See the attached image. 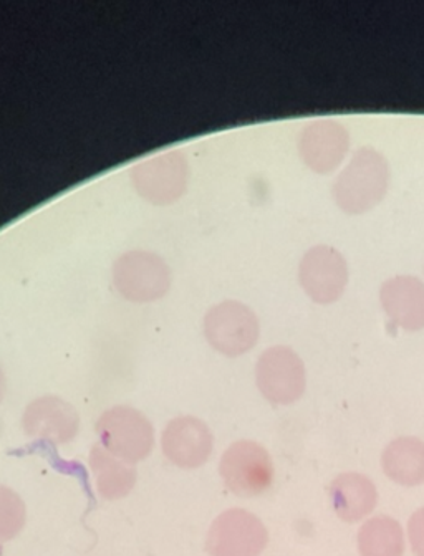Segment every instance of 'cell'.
I'll return each instance as SVG.
<instances>
[{
  "label": "cell",
  "instance_id": "11",
  "mask_svg": "<svg viewBox=\"0 0 424 556\" xmlns=\"http://www.w3.org/2000/svg\"><path fill=\"white\" fill-rule=\"evenodd\" d=\"M161 445L164 456L174 466L196 469L211 457L212 434L201 419L191 416L178 417L164 429Z\"/></svg>",
  "mask_w": 424,
  "mask_h": 556
},
{
  "label": "cell",
  "instance_id": "14",
  "mask_svg": "<svg viewBox=\"0 0 424 556\" xmlns=\"http://www.w3.org/2000/svg\"><path fill=\"white\" fill-rule=\"evenodd\" d=\"M331 501L338 518L348 523H356L375 510L378 504V492L369 477L363 473L347 472L332 482Z\"/></svg>",
  "mask_w": 424,
  "mask_h": 556
},
{
  "label": "cell",
  "instance_id": "18",
  "mask_svg": "<svg viewBox=\"0 0 424 556\" xmlns=\"http://www.w3.org/2000/svg\"><path fill=\"white\" fill-rule=\"evenodd\" d=\"M25 504L21 495L0 485V542L15 539L25 526Z\"/></svg>",
  "mask_w": 424,
  "mask_h": 556
},
{
  "label": "cell",
  "instance_id": "19",
  "mask_svg": "<svg viewBox=\"0 0 424 556\" xmlns=\"http://www.w3.org/2000/svg\"><path fill=\"white\" fill-rule=\"evenodd\" d=\"M408 536H410L414 555L424 556V507L411 515Z\"/></svg>",
  "mask_w": 424,
  "mask_h": 556
},
{
  "label": "cell",
  "instance_id": "16",
  "mask_svg": "<svg viewBox=\"0 0 424 556\" xmlns=\"http://www.w3.org/2000/svg\"><path fill=\"white\" fill-rule=\"evenodd\" d=\"M90 467L97 480L98 494L107 501H119L133 491L136 483L135 466L113 456L107 448L100 445L91 448Z\"/></svg>",
  "mask_w": 424,
  "mask_h": 556
},
{
  "label": "cell",
  "instance_id": "6",
  "mask_svg": "<svg viewBox=\"0 0 424 556\" xmlns=\"http://www.w3.org/2000/svg\"><path fill=\"white\" fill-rule=\"evenodd\" d=\"M259 330L255 313L239 302L221 303L205 315L204 334L209 344L233 358L255 346Z\"/></svg>",
  "mask_w": 424,
  "mask_h": 556
},
{
  "label": "cell",
  "instance_id": "7",
  "mask_svg": "<svg viewBox=\"0 0 424 556\" xmlns=\"http://www.w3.org/2000/svg\"><path fill=\"white\" fill-rule=\"evenodd\" d=\"M299 280L313 302L319 305H331L337 302L347 289V261L331 245H315L300 261Z\"/></svg>",
  "mask_w": 424,
  "mask_h": 556
},
{
  "label": "cell",
  "instance_id": "8",
  "mask_svg": "<svg viewBox=\"0 0 424 556\" xmlns=\"http://www.w3.org/2000/svg\"><path fill=\"white\" fill-rule=\"evenodd\" d=\"M116 289L133 302H151L161 299L170 289V270L158 255L148 252H129L116 262Z\"/></svg>",
  "mask_w": 424,
  "mask_h": 556
},
{
  "label": "cell",
  "instance_id": "3",
  "mask_svg": "<svg viewBox=\"0 0 424 556\" xmlns=\"http://www.w3.org/2000/svg\"><path fill=\"white\" fill-rule=\"evenodd\" d=\"M224 485L237 497L251 498L264 494L274 483V463L258 442H234L220 466Z\"/></svg>",
  "mask_w": 424,
  "mask_h": 556
},
{
  "label": "cell",
  "instance_id": "4",
  "mask_svg": "<svg viewBox=\"0 0 424 556\" xmlns=\"http://www.w3.org/2000/svg\"><path fill=\"white\" fill-rule=\"evenodd\" d=\"M255 379L265 400L280 406L296 403L305 393V366L287 346L269 348L262 353L255 366Z\"/></svg>",
  "mask_w": 424,
  "mask_h": 556
},
{
  "label": "cell",
  "instance_id": "5",
  "mask_svg": "<svg viewBox=\"0 0 424 556\" xmlns=\"http://www.w3.org/2000/svg\"><path fill=\"white\" fill-rule=\"evenodd\" d=\"M267 542V529L254 514L233 508L214 520L205 548L211 556H259Z\"/></svg>",
  "mask_w": 424,
  "mask_h": 556
},
{
  "label": "cell",
  "instance_id": "9",
  "mask_svg": "<svg viewBox=\"0 0 424 556\" xmlns=\"http://www.w3.org/2000/svg\"><path fill=\"white\" fill-rule=\"evenodd\" d=\"M350 148L347 128L334 119L310 123L299 136V154L309 169L328 174L344 163Z\"/></svg>",
  "mask_w": 424,
  "mask_h": 556
},
{
  "label": "cell",
  "instance_id": "1",
  "mask_svg": "<svg viewBox=\"0 0 424 556\" xmlns=\"http://www.w3.org/2000/svg\"><path fill=\"white\" fill-rule=\"evenodd\" d=\"M390 166L382 153L362 148L351 156L334 185V199L347 214H365L385 198Z\"/></svg>",
  "mask_w": 424,
  "mask_h": 556
},
{
  "label": "cell",
  "instance_id": "15",
  "mask_svg": "<svg viewBox=\"0 0 424 556\" xmlns=\"http://www.w3.org/2000/svg\"><path fill=\"white\" fill-rule=\"evenodd\" d=\"M383 472L404 486L424 483V442L416 438H398L386 445L382 456Z\"/></svg>",
  "mask_w": 424,
  "mask_h": 556
},
{
  "label": "cell",
  "instance_id": "2",
  "mask_svg": "<svg viewBox=\"0 0 424 556\" xmlns=\"http://www.w3.org/2000/svg\"><path fill=\"white\" fill-rule=\"evenodd\" d=\"M97 432L110 454L135 464L147 459L154 445V429L147 417L132 407L119 406L98 419Z\"/></svg>",
  "mask_w": 424,
  "mask_h": 556
},
{
  "label": "cell",
  "instance_id": "12",
  "mask_svg": "<svg viewBox=\"0 0 424 556\" xmlns=\"http://www.w3.org/2000/svg\"><path fill=\"white\" fill-rule=\"evenodd\" d=\"M78 425L80 419L74 406L57 396L39 397L25 410V434L32 439L65 444L77 435Z\"/></svg>",
  "mask_w": 424,
  "mask_h": 556
},
{
  "label": "cell",
  "instance_id": "13",
  "mask_svg": "<svg viewBox=\"0 0 424 556\" xmlns=\"http://www.w3.org/2000/svg\"><path fill=\"white\" fill-rule=\"evenodd\" d=\"M379 302L397 327L407 331L424 328V283L410 275L390 278L379 289Z\"/></svg>",
  "mask_w": 424,
  "mask_h": 556
},
{
  "label": "cell",
  "instance_id": "20",
  "mask_svg": "<svg viewBox=\"0 0 424 556\" xmlns=\"http://www.w3.org/2000/svg\"><path fill=\"white\" fill-rule=\"evenodd\" d=\"M4 390H5L4 372H2V368H0V401H2V397H4Z\"/></svg>",
  "mask_w": 424,
  "mask_h": 556
},
{
  "label": "cell",
  "instance_id": "10",
  "mask_svg": "<svg viewBox=\"0 0 424 556\" xmlns=\"http://www.w3.org/2000/svg\"><path fill=\"white\" fill-rule=\"evenodd\" d=\"M188 164L182 153H167L145 161L133 169L139 194L154 204L176 201L185 192Z\"/></svg>",
  "mask_w": 424,
  "mask_h": 556
},
{
  "label": "cell",
  "instance_id": "17",
  "mask_svg": "<svg viewBox=\"0 0 424 556\" xmlns=\"http://www.w3.org/2000/svg\"><path fill=\"white\" fill-rule=\"evenodd\" d=\"M359 549L362 556H403V529L394 518H372L360 529Z\"/></svg>",
  "mask_w": 424,
  "mask_h": 556
}]
</instances>
